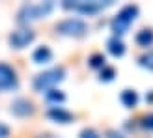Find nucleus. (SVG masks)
<instances>
[{"label": "nucleus", "mask_w": 153, "mask_h": 138, "mask_svg": "<svg viewBox=\"0 0 153 138\" xmlns=\"http://www.w3.org/2000/svg\"><path fill=\"white\" fill-rule=\"evenodd\" d=\"M136 15H138V6L127 4V6L121 7V10L118 11V15H116V17L112 19V22H110V28H112L114 36H116V37L123 36L127 30H129V26L133 24V21L136 19Z\"/></svg>", "instance_id": "nucleus-1"}, {"label": "nucleus", "mask_w": 153, "mask_h": 138, "mask_svg": "<svg viewBox=\"0 0 153 138\" xmlns=\"http://www.w3.org/2000/svg\"><path fill=\"white\" fill-rule=\"evenodd\" d=\"M54 4L52 2H41V4H25L17 13V22L19 24H28L32 21H37L41 17H47L52 11Z\"/></svg>", "instance_id": "nucleus-2"}, {"label": "nucleus", "mask_w": 153, "mask_h": 138, "mask_svg": "<svg viewBox=\"0 0 153 138\" xmlns=\"http://www.w3.org/2000/svg\"><path fill=\"white\" fill-rule=\"evenodd\" d=\"M64 76H65L64 67H52V69H47V71L39 73L32 84L37 91H49V90H54L56 84L64 80Z\"/></svg>", "instance_id": "nucleus-3"}, {"label": "nucleus", "mask_w": 153, "mask_h": 138, "mask_svg": "<svg viewBox=\"0 0 153 138\" xmlns=\"http://www.w3.org/2000/svg\"><path fill=\"white\" fill-rule=\"evenodd\" d=\"M56 32L69 37H82L88 32V24L80 19H65L56 24Z\"/></svg>", "instance_id": "nucleus-4"}, {"label": "nucleus", "mask_w": 153, "mask_h": 138, "mask_svg": "<svg viewBox=\"0 0 153 138\" xmlns=\"http://www.w3.org/2000/svg\"><path fill=\"white\" fill-rule=\"evenodd\" d=\"M106 6H110V2H64L65 10H73L84 15H94L99 13L101 10H105Z\"/></svg>", "instance_id": "nucleus-5"}, {"label": "nucleus", "mask_w": 153, "mask_h": 138, "mask_svg": "<svg viewBox=\"0 0 153 138\" xmlns=\"http://www.w3.org/2000/svg\"><path fill=\"white\" fill-rule=\"evenodd\" d=\"M17 88V73L7 64L0 62V91H7Z\"/></svg>", "instance_id": "nucleus-6"}, {"label": "nucleus", "mask_w": 153, "mask_h": 138, "mask_svg": "<svg viewBox=\"0 0 153 138\" xmlns=\"http://www.w3.org/2000/svg\"><path fill=\"white\" fill-rule=\"evenodd\" d=\"M34 37H36V34L30 28H19L10 36V45L13 49H25L34 41Z\"/></svg>", "instance_id": "nucleus-7"}, {"label": "nucleus", "mask_w": 153, "mask_h": 138, "mask_svg": "<svg viewBox=\"0 0 153 138\" xmlns=\"http://www.w3.org/2000/svg\"><path fill=\"white\" fill-rule=\"evenodd\" d=\"M47 116L52 121H56V123H71V121L75 119L73 114L69 110L62 108V106H51V108L47 110Z\"/></svg>", "instance_id": "nucleus-8"}, {"label": "nucleus", "mask_w": 153, "mask_h": 138, "mask_svg": "<svg viewBox=\"0 0 153 138\" xmlns=\"http://www.w3.org/2000/svg\"><path fill=\"white\" fill-rule=\"evenodd\" d=\"M11 112L19 118H25V116H30L34 112V105L28 101V99H17L13 105H11Z\"/></svg>", "instance_id": "nucleus-9"}, {"label": "nucleus", "mask_w": 153, "mask_h": 138, "mask_svg": "<svg viewBox=\"0 0 153 138\" xmlns=\"http://www.w3.org/2000/svg\"><path fill=\"white\" fill-rule=\"evenodd\" d=\"M32 60H34V64H49L51 60H52V50L47 47V45H41V47H37L34 50V54H32Z\"/></svg>", "instance_id": "nucleus-10"}, {"label": "nucleus", "mask_w": 153, "mask_h": 138, "mask_svg": "<svg viewBox=\"0 0 153 138\" xmlns=\"http://www.w3.org/2000/svg\"><path fill=\"white\" fill-rule=\"evenodd\" d=\"M106 47H108V52L112 56H123V52H125V43L116 36L106 41Z\"/></svg>", "instance_id": "nucleus-11"}, {"label": "nucleus", "mask_w": 153, "mask_h": 138, "mask_svg": "<svg viewBox=\"0 0 153 138\" xmlns=\"http://www.w3.org/2000/svg\"><path fill=\"white\" fill-rule=\"evenodd\" d=\"M120 101L123 106H127V108H133V106L138 105V93H136L134 90H123L120 95Z\"/></svg>", "instance_id": "nucleus-12"}, {"label": "nucleus", "mask_w": 153, "mask_h": 138, "mask_svg": "<svg viewBox=\"0 0 153 138\" xmlns=\"http://www.w3.org/2000/svg\"><path fill=\"white\" fill-rule=\"evenodd\" d=\"M136 43H138L140 47H149L153 43V30H149V28L140 30V32L136 34Z\"/></svg>", "instance_id": "nucleus-13"}, {"label": "nucleus", "mask_w": 153, "mask_h": 138, "mask_svg": "<svg viewBox=\"0 0 153 138\" xmlns=\"http://www.w3.org/2000/svg\"><path fill=\"white\" fill-rule=\"evenodd\" d=\"M45 97H47V101L52 103L54 106H58L60 103H64V101H65L64 91H60V90H49V91H45Z\"/></svg>", "instance_id": "nucleus-14"}, {"label": "nucleus", "mask_w": 153, "mask_h": 138, "mask_svg": "<svg viewBox=\"0 0 153 138\" xmlns=\"http://www.w3.org/2000/svg\"><path fill=\"white\" fill-rule=\"evenodd\" d=\"M106 60H105V56L101 54V52H95V54H91L90 56V60H88V64H90V67H94V69H103L106 64Z\"/></svg>", "instance_id": "nucleus-15"}, {"label": "nucleus", "mask_w": 153, "mask_h": 138, "mask_svg": "<svg viewBox=\"0 0 153 138\" xmlns=\"http://www.w3.org/2000/svg\"><path fill=\"white\" fill-rule=\"evenodd\" d=\"M114 76H116V69L110 67V65H105V67L101 69V76H99V79L105 80V82H108V80L114 79Z\"/></svg>", "instance_id": "nucleus-16"}, {"label": "nucleus", "mask_w": 153, "mask_h": 138, "mask_svg": "<svg viewBox=\"0 0 153 138\" xmlns=\"http://www.w3.org/2000/svg\"><path fill=\"white\" fill-rule=\"evenodd\" d=\"M140 65L142 67H148L153 71V52H148V54L140 56Z\"/></svg>", "instance_id": "nucleus-17"}, {"label": "nucleus", "mask_w": 153, "mask_h": 138, "mask_svg": "<svg viewBox=\"0 0 153 138\" xmlns=\"http://www.w3.org/2000/svg\"><path fill=\"white\" fill-rule=\"evenodd\" d=\"M79 138H101L97 134V131H94V129H82Z\"/></svg>", "instance_id": "nucleus-18"}, {"label": "nucleus", "mask_w": 153, "mask_h": 138, "mask_svg": "<svg viewBox=\"0 0 153 138\" xmlns=\"http://www.w3.org/2000/svg\"><path fill=\"white\" fill-rule=\"evenodd\" d=\"M142 127L148 129V131H153V114L144 116V119H142Z\"/></svg>", "instance_id": "nucleus-19"}, {"label": "nucleus", "mask_w": 153, "mask_h": 138, "mask_svg": "<svg viewBox=\"0 0 153 138\" xmlns=\"http://www.w3.org/2000/svg\"><path fill=\"white\" fill-rule=\"evenodd\" d=\"M7 136H10V127L0 123V138H7Z\"/></svg>", "instance_id": "nucleus-20"}, {"label": "nucleus", "mask_w": 153, "mask_h": 138, "mask_svg": "<svg viewBox=\"0 0 153 138\" xmlns=\"http://www.w3.org/2000/svg\"><path fill=\"white\" fill-rule=\"evenodd\" d=\"M105 138H125L121 133H118V131H106V136Z\"/></svg>", "instance_id": "nucleus-21"}, {"label": "nucleus", "mask_w": 153, "mask_h": 138, "mask_svg": "<svg viewBox=\"0 0 153 138\" xmlns=\"http://www.w3.org/2000/svg\"><path fill=\"white\" fill-rule=\"evenodd\" d=\"M146 101H149V103H153V93H149V95H146Z\"/></svg>", "instance_id": "nucleus-22"}]
</instances>
